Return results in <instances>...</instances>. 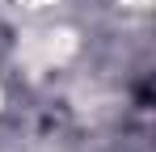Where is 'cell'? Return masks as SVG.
Segmentation results:
<instances>
[{
    "instance_id": "cell-1",
    "label": "cell",
    "mask_w": 156,
    "mask_h": 152,
    "mask_svg": "<svg viewBox=\"0 0 156 152\" xmlns=\"http://www.w3.org/2000/svg\"><path fill=\"white\" fill-rule=\"evenodd\" d=\"M9 4H13L21 17H51L63 0H9Z\"/></svg>"
}]
</instances>
